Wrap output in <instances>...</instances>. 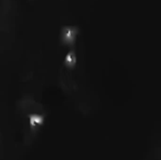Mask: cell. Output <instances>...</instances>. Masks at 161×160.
I'll list each match as a JSON object with an SVG mask.
<instances>
[{
  "label": "cell",
  "mask_w": 161,
  "mask_h": 160,
  "mask_svg": "<svg viewBox=\"0 0 161 160\" xmlns=\"http://www.w3.org/2000/svg\"><path fill=\"white\" fill-rule=\"evenodd\" d=\"M18 108L21 114L27 120L30 132L36 134L43 125L46 119V111L42 105L32 96L25 95L19 101Z\"/></svg>",
  "instance_id": "1"
},
{
  "label": "cell",
  "mask_w": 161,
  "mask_h": 160,
  "mask_svg": "<svg viewBox=\"0 0 161 160\" xmlns=\"http://www.w3.org/2000/svg\"><path fill=\"white\" fill-rule=\"evenodd\" d=\"M77 35H78L77 26H73V25L62 26L60 29V34H59L60 44L63 46L74 48L75 41H76Z\"/></svg>",
  "instance_id": "2"
},
{
  "label": "cell",
  "mask_w": 161,
  "mask_h": 160,
  "mask_svg": "<svg viewBox=\"0 0 161 160\" xmlns=\"http://www.w3.org/2000/svg\"><path fill=\"white\" fill-rule=\"evenodd\" d=\"M77 63V56H76V52L74 48H71L68 53L66 54L64 60H63V65L65 66L66 69L69 70H74L76 66Z\"/></svg>",
  "instance_id": "3"
}]
</instances>
